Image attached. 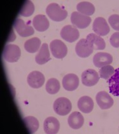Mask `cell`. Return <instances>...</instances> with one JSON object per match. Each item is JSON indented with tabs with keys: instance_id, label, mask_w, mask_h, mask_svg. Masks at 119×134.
<instances>
[{
	"instance_id": "6da1fadb",
	"label": "cell",
	"mask_w": 119,
	"mask_h": 134,
	"mask_svg": "<svg viewBox=\"0 0 119 134\" xmlns=\"http://www.w3.org/2000/svg\"><path fill=\"white\" fill-rule=\"evenodd\" d=\"M46 12L51 20L55 22L62 21L67 17V12L57 3L49 4L46 9Z\"/></svg>"
},
{
	"instance_id": "7a4b0ae2",
	"label": "cell",
	"mask_w": 119,
	"mask_h": 134,
	"mask_svg": "<svg viewBox=\"0 0 119 134\" xmlns=\"http://www.w3.org/2000/svg\"><path fill=\"white\" fill-rule=\"evenodd\" d=\"M21 55V50L16 44H9L5 46L3 57L6 61L8 62H15L20 59Z\"/></svg>"
},
{
	"instance_id": "3957f363",
	"label": "cell",
	"mask_w": 119,
	"mask_h": 134,
	"mask_svg": "<svg viewBox=\"0 0 119 134\" xmlns=\"http://www.w3.org/2000/svg\"><path fill=\"white\" fill-rule=\"evenodd\" d=\"M53 109L55 112L58 115H67L72 109V104L70 100L67 98L60 97L55 101Z\"/></svg>"
},
{
	"instance_id": "277c9868",
	"label": "cell",
	"mask_w": 119,
	"mask_h": 134,
	"mask_svg": "<svg viewBox=\"0 0 119 134\" xmlns=\"http://www.w3.org/2000/svg\"><path fill=\"white\" fill-rule=\"evenodd\" d=\"M50 50L54 57L63 59L67 55V47L61 40H55L50 43Z\"/></svg>"
},
{
	"instance_id": "5b68a950",
	"label": "cell",
	"mask_w": 119,
	"mask_h": 134,
	"mask_svg": "<svg viewBox=\"0 0 119 134\" xmlns=\"http://www.w3.org/2000/svg\"><path fill=\"white\" fill-rule=\"evenodd\" d=\"M71 22L75 27L85 29L91 22V19L89 16L84 15L78 12H74L71 15Z\"/></svg>"
},
{
	"instance_id": "8992f818",
	"label": "cell",
	"mask_w": 119,
	"mask_h": 134,
	"mask_svg": "<svg viewBox=\"0 0 119 134\" xmlns=\"http://www.w3.org/2000/svg\"><path fill=\"white\" fill-rule=\"evenodd\" d=\"M79 32L75 27L67 25L63 27L60 32V36L65 41L73 43L79 38Z\"/></svg>"
},
{
	"instance_id": "52a82bcc",
	"label": "cell",
	"mask_w": 119,
	"mask_h": 134,
	"mask_svg": "<svg viewBox=\"0 0 119 134\" xmlns=\"http://www.w3.org/2000/svg\"><path fill=\"white\" fill-rule=\"evenodd\" d=\"M93 48L86 39H81L75 46V52L79 57L86 58L93 53Z\"/></svg>"
},
{
	"instance_id": "ba28073f",
	"label": "cell",
	"mask_w": 119,
	"mask_h": 134,
	"mask_svg": "<svg viewBox=\"0 0 119 134\" xmlns=\"http://www.w3.org/2000/svg\"><path fill=\"white\" fill-rule=\"evenodd\" d=\"M15 29L20 36L26 37L34 35V30L32 26L27 25L21 19H17L13 24Z\"/></svg>"
},
{
	"instance_id": "9c48e42d",
	"label": "cell",
	"mask_w": 119,
	"mask_h": 134,
	"mask_svg": "<svg viewBox=\"0 0 119 134\" xmlns=\"http://www.w3.org/2000/svg\"><path fill=\"white\" fill-rule=\"evenodd\" d=\"M94 32L99 36H104L109 33L110 29L106 20L103 17H98L94 21L93 25Z\"/></svg>"
},
{
	"instance_id": "30bf717a",
	"label": "cell",
	"mask_w": 119,
	"mask_h": 134,
	"mask_svg": "<svg viewBox=\"0 0 119 134\" xmlns=\"http://www.w3.org/2000/svg\"><path fill=\"white\" fill-rule=\"evenodd\" d=\"M99 80V74L94 69H87L82 74V82L86 87H93L98 82Z\"/></svg>"
},
{
	"instance_id": "8fae6325",
	"label": "cell",
	"mask_w": 119,
	"mask_h": 134,
	"mask_svg": "<svg viewBox=\"0 0 119 134\" xmlns=\"http://www.w3.org/2000/svg\"><path fill=\"white\" fill-rule=\"evenodd\" d=\"M96 100L98 105L102 109H108L114 105V100L105 91L98 92L96 96Z\"/></svg>"
},
{
	"instance_id": "7c38bea8",
	"label": "cell",
	"mask_w": 119,
	"mask_h": 134,
	"mask_svg": "<svg viewBox=\"0 0 119 134\" xmlns=\"http://www.w3.org/2000/svg\"><path fill=\"white\" fill-rule=\"evenodd\" d=\"M45 81L44 76L39 71H34L31 72L27 76V83L33 88H41Z\"/></svg>"
},
{
	"instance_id": "4fadbf2b",
	"label": "cell",
	"mask_w": 119,
	"mask_h": 134,
	"mask_svg": "<svg viewBox=\"0 0 119 134\" xmlns=\"http://www.w3.org/2000/svg\"><path fill=\"white\" fill-rule=\"evenodd\" d=\"M62 85L64 88L67 91L76 90L79 85L78 76L74 74H68L63 77Z\"/></svg>"
},
{
	"instance_id": "5bb4252c",
	"label": "cell",
	"mask_w": 119,
	"mask_h": 134,
	"mask_svg": "<svg viewBox=\"0 0 119 134\" xmlns=\"http://www.w3.org/2000/svg\"><path fill=\"white\" fill-rule=\"evenodd\" d=\"M113 57L110 54L104 52H99L93 57V63L97 68H102L112 63Z\"/></svg>"
},
{
	"instance_id": "9a60e30c",
	"label": "cell",
	"mask_w": 119,
	"mask_h": 134,
	"mask_svg": "<svg viewBox=\"0 0 119 134\" xmlns=\"http://www.w3.org/2000/svg\"><path fill=\"white\" fill-rule=\"evenodd\" d=\"M110 93L114 96L119 97V68L115 70L113 76L107 81Z\"/></svg>"
},
{
	"instance_id": "2e32d148",
	"label": "cell",
	"mask_w": 119,
	"mask_h": 134,
	"mask_svg": "<svg viewBox=\"0 0 119 134\" xmlns=\"http://www.w3.org/2000/svg\"><path fill=\"white\" fill-rule=\"evenodd\" d=\"M86 40L91 44L94 50H102L106 47L105 41L102 37L96 35V34L91 33L87 36Z\"/></svg>"
},
{
	"instance_id": "e0dca14e",
	"label": "cell",
	"mask_w": 119,
	"mask_h": 134,
	"mask_svg": "<svg viewBox=\"0 0 119 134\" xmlns=\"http://www.w3.org/2000/svg\"><path fill=\"white\" fill-rule=\"evenodd\" d=\"M44 130L46 133H56L59 130V122L55 117L47 118L44 122Z\"/></svg>"
},
{
	"instance_id": "ac0fdd59",
	"label": "cell",
	"mask_w": 119,
	"mask_h": 134,
	"mask_svg": "<svg viewBox=\"0 0 119 134\" xmlns=\"http://www.w3.org/2000/svg\"><path fill=\"white\" fill-rule=\"evenodd\" d=\"M32 24L34 28L39 32H44L49 28L50 22L45 15H38L34 18Z\"/></svg>"
},
{
	"instance_id": "d6986e66",
	"label": "cell",
	"mask_w": 119,
	"mask_h": 134,
	"mask_svg": "<svg viewBox=\"0 0 119 134\" xmlns=\"http://www.w3.org/2000/svg\"><path fill=\"white\" fill-rule=\"evenodd\" d=\"M84 123V117L80 113L75 111L73 112L68 118V123L73 129H79L82 126Z\"/></svg>"
},
{
	"instance_id": "ffe728a7",
	"label": "cell",
	"mask_w": 119,
	"mask_h": 134,
	"mask_svg": "<svg viewBox=\"0 0 119 134\" xmlns=\"http://www.w3.org/2000/svg\"><path fill=\"white\" fill-rule=\"evenodd\" d=\"M35 62L38 64L43 65L46 64L51 59L50 53L49 51L48 45L46 43H44L41 47L39 52L35 56Z\"/></svg>"
},
{
	"instance_id": "44dd1931",
	"label": "cell",
	"mask_w": 119,
	"mask_h": 134,
	"mask_svg": "<svg viewBox=\"0 0 119 134\" xmlns=\"http://www.w3.org/2000/svg\"><path fill=\"white\" fill-rule=\"evenodd\" d=\"M78 108L84 113H89L93 111L94 102L93 99L88 96H83L80 98L77 103Z\"/></svg>"
},
{
	"instance_id": "7402d4cb",
	"label": "cell",
	"mask_w": 119,
	"mask_h": 134,
	"mask_svg": "<svg viewBox=\"0 0 119 134\" xmlns=\"http://www.w3.org/2000/svg\"><path fill=\"white\" fill-rule=\"evenodd\" d=\"M77 10L79 13L86 16L92 15L95 12V7L91 3L83 1L77 5Z\"/></svg>"
},
{
	"instance_id": "603a6c76",
	"label": "cell",
	"mask_w": 119,
	"mask_h": 134,
	"mask_svg": "<svg viewBox=\"0 0 119 134\" xmlns=\"http://www.w3.org/2000/svg\"><path fill=\"white\" fill-rule=\"evenodd\" d=\"M41 40L38 38H32L28 40L24 44V48L27 52L33 53L38 52L41 46Z\"/></svg>"
},
{
	"instance_id": "cb8c5ba5",
	"label": "cell",
	"mask_w": 119,
	"mask_h": 134,
	"mask_svg": "<svg viewBox=\"0 0 119 134\" xmlns=\"http://www.w3.org/2000/svg\"><path fill=\"white\" fill-rule=\"evenodd\" d=\"M23 120L29 133H35L38 130L39 124L38 120L35 117L29 116L24 118Z\"/></svg>"
},
{
	"instance_id": "d4e9b609",
	"label": "cell",
	"mask_w": 119,
	"mask_h": 134,
	"mask_svg": "<svg viewBox=\"0 0 119 134\" xmlns=\"http://www.w3.org/2000/svg\"><path fill=\"white\" fill-rule=\"evenodd\" d=\"M60 89V85L58 80L55 78H51L47 80L46 85V90L50 94H55Z\"/></svg>"
},
{
	"instance_id": "484cf974",
	"label": "cell",
	"mask_w": 119,
	"mask_h": 134,
	"mask_svg": "<svg viewBox=\"0 0 119 134\" xmlns=\"http://www.w3.org/2000/svg\"><path fill=\"white\" fill-rule=\"evenodd\" d=\"M34 10H35V7H34L33 3L31 2V1H26L22 5L19 13L20 15L23 17H30L34 13Z\"/></svg>"
},
{
	"instance_id": "4316f807",
	"label": "cell",
	"mask_w": 119,
	"mask_h": 134,
	"mask_svg": "<svg viewBox=\"0 0 119 134\" xmlns=\"http://www.w3.org/2000/svg\"><path fill=\"white\" fill-rule=\"evenodd\" d=\"M115 72V69L110 65H107L101 68L99 70V76L100 78L105 80H108L113 76Z\"/></svg>"
},
{
	"instance_id": "83f0119b",
	"label": "cell",
	"mask_w": 119,
	"mask_h": 134,
	"mask_svg": "<svg viewBox=\"0 0 119 134\" xmlns=\"http://www.w3.org/2000/svg\"><path fill=\"white\" fill-rule=\"evenodd\" d=\"M110 25L114 30L119 31V15L114 14L108 18Z\"/></svg>"
},
{
	"instance_id": "f1b7e54d",
	"label": "cell",
	"mask_w": 119,
	"mask_h": 134,
	"mask_svg": "<svg viewBox=\"0 0 119 134\" xmlns=\"http://www.w3.org/2000/svg\"><path fill=\"white\" fill-rule=\"evenodd\" d=\"M110 42L114 48L119 47V32H116L111 36Z\"/></svg>"
}]
</instances>
